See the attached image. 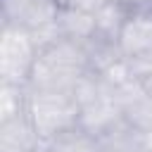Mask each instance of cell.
Returning <instances> with one entry per match:
<instances>
[{"label": "cell", "mask_w": 152, "mask_h": 152, "mask_svg": "<svg viewBox=\"0 0 152 152\" xmlns=\"http://www.w3.org/2000/svg\"><path fill=\"white\" fill-rule=\"evenodd\" d=\"M90 71L86 48L76 40L62 38L38 52L28 88L31 90H59L74 93L76 83Z\"/></svg>", "instance_id": "obj_1"}, {"label": "cell", "mask_w": 152, "mask_h": 152, "mask_svg": "<svg viewBox=\"0 0 152 152\" xmlns=\"http://www.w3.org/2000/svg\"><path fill=\"white\" fill-rule=\"evenodd\" d=\"M28 119L38 133V138L52 140L78 126L81 107L71 93L59 90H31L28 88Z\"/></svg>", "instance_id": "obj_2"}, {"label": "cell", "mask_w": 152, "mask_h": 152, "mask_svg": "<svg viewBox=\"0 0 152 152\" xmlns=\"http://www.w3.org/2000/svg\"><path fill=\"white\" fill-rule=\"evenodd\" d=\"M38 59V48L31 31L12 24L0 28V83L26 86Z\"/></svg>", "instance_id": "obj_3"}, {"label": "cell", "mask_w": 152, "mask_h": 152, "mask_svg": "<svg viewBox=\"0 0 152 152\" xmlns=\"http://www.w3.org/2000/svg\"><path fill=\"white\" fill-rule=\"evenodd\" d=\"M119 50L133 81H145L152 74V12L140 7L131 10L119 36Z\"/></svg>", "instance_id": "obj_4"}, {"label": "cell", "mask_w": 152, "mask_h": 152, "mask_svg": "<svg viewBox=\"0 0 152 152\" xmlns=\"http://www.w3.org/2000/svg\"><path fill=\"white\" fill-rule=\"evenodd\" d=\"M2 24L21 26L26 31H38L57 21L62 12L59 0H0Z\"/></svg>", "instance_id": "obj_5"}, {"label": "cell", "mask_w": 152, "mask_h": 152, "mask_svg": "<svg viewBox=\"0 0 152 152\" xmlns=\"http://www.w3.org/2000/svg\"><path fill=\"white\" fill-rule=\"evenodd\" d=\"M112 90L124 114V121L140 133H150L152 131V95L142 88V83L126 81Z\"/></svg>", "instance_id": "obj_6"}, {"label": "cell", "mask_w": 152, "mask_h": 152, "mask_svg": "<svg viewBox=\"0 0 152 152\" xmlns=\"http://www.w3.org/2000/svg\"><path fill=\"white\" fill-rule=\"evenodd\" d=\"M43 140L38 138L28 112L7 121H0V152H38Z\"/></svg>", "instance_id": "obj_7"}, {"label": "cell", "mask_w": 152, "mask_h": 152, "mask_svg": "<svg viewBox=\"0 0 152 152\" xmlns=\"http://www.w3.org/2000/svg\"><path fill=\"white\" fill-rule=\"evenodd\" d=\"M57 26H59L62 38L76 40L81 45H86L88 40L95 38V14L83 12V10L62 7V12L57 17Z\"/></svg>", "instance_id": "obj_8"}, {"label": "cell", "mask_w": 152, "mask_h": 152, "mask_svg": "<svg viewBox=\"0 0 152 152\" xmlns=\"http://www.w3.org/2000/svg\"><path fill=\"white\" fill-rule=\"evenodd\" d=\"M38 152H102V142H100V138H95L88 131H83L81 126H76L52 140H45Z\"/></svg>", "instance_id": "obj_9"}, {"label": "cell", "mask_w": 152, "mask_h": 152, "mask_svg": "<svg viewBox=\"0 0 152 152\" xmlns=\"http://www.w3.org/2000/svg\"><path fill=\"white\" fill-rule=\"evenodd\" d=\"M131 10H133V7H128V5H124V2H119V0H112V2H107L104 7H100V10L95 12V36L119 43L121 28H124Z\"/></svg>", "instance_id": "obj_10"}, {"label": "cell", "mask_w": 152, "mask_h": 152, "mask_svg": "<svg viewBox=\"0 0 152 152\" xmlns=\"http://www.w3.org/2000/svg\"><path fill=\"white\" fill-rule=\"evenodd\" d=\"M28 107V88L14 83H0V121L26 114Z\"/></svg>", "instance_id": "obj_11"}, {"label": "cell", "mask_w": 152, "mask_h": 152, "mask_svg": "<svg viewBox=\"0 0 152 152\" xmlns=\"http://www.w3.org/2000/svg\"><path fill=\"white\" fill-rule=\"evenodd\" d=\"M59 2H62V7H74V10H83V12L95 14L100 7H104L112 0H59Z\"/></svg>", "instance_id": "obj_12"}, {"label": "cell", "mask_w": 152, "mask_h": 152, "mask_svg": "<svg viewBox=\"0 0 152 152\" xmlns=\"http://www.w3.org/2000/svg\"><path fill=\"white\" fill-rule=\"evenodd\" d=\"M142 152H152V131L142 133Z\"/></svg>", "instance_id": "obj_13"}, {"label": "cell", "mask_w": 152, "mask_h": 152, "mask_svg": "<svg viewBox=\"0 0 152 152\" xmlns=\"http://www.w3.org/2000/svg\"><path fill=\"white\" fill-rule=\"evenodd\" d=\"M140 83H142V88H145V90H147V93L152 95V74H150V76H147L145 81H140Z\"/></svg>", "instance_id": "obj_14"}, {"label": "cell", "mask_w": 152, "mask_h": 152, "mask_svg": "<svg viewBox=\"0 0 152 152\" xmlns=\"http://www.w3.org/2000/svg\"><path fill=\"white\" fill-rule=\"evenodd\" d=\"M138 7H140V10H147V12H152V0H142Z\"/></svg>", "instance_id": "obj_15"}, {"label": "cell", "mask_w": 152, "mask_h": 152, "mask_svg": "<svg viewBox=\"0 0 152 152\" xmlns=\"http://www.w3.org/2000/svg\"><path fill=\"white\" fill-rule=\"evenodd\" d=\"M119 2H124V5H128V7H138L142 0H119Z\"/></svg>", "instance_id": "obj_16"}, {"label": "cell", "mask_w": 152, "mask_h": 152, "mask_svg": "<svg viewBox=\"0 0 152 152\" xmlns=\"http://www.w3.org/2000/svg\"><path fill=\"white\" fill-rule=\"evenodd\" d=\"M102 152H107V150H102Z\"/></svg>", "instance_id": "obj_17"}]
</instances>
